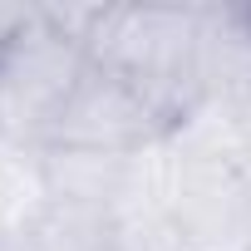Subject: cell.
<instances>
[{
	"instance_id": "3957f363",
	"label": "cell",
	"mask_w": 251,
	"mask_h": 251,
	"mask_svg": "<svg viewBox=\"0 0 251 251\" xmlns=\"http://www.w3.org/2000/svg\"><path fill=\"white\" fill-rule=\"evenodd\" d=\"M236 20H241V30H246V40H251V5H246V10L236 15Z\"/></svg>"
},
{
	"instance_id": "6da1fadb",
	"label": "cell",
	"mask_w": 251,
	"mask_h": 251,
	"mask_svg": "<svg viewBox=\"0 0 251 251\" xmlns=\"http://www.w3.org/2000/svg\"><path fill=\"white\" fill-rule=\"evenodd\" d=\"M89 59L84 35H69L50 15H20L0 40V133L15 143H54Z\"/></svg>"
},
{
	"instance_id": "7a4b0ae2",
	"label": "cell",
	"mask_w": 251,
	"mask_h": 251,
	"mask_svg": "<svg viewBox=\"0 0 251 251\" xmlns=\"http://www.w3.org/2000/svg\"><path fill=\"white\" fill-rule=\"evenodd\" d=\"M168 123L173 108L153 79L108 59H89L69 108L59 113L54 148H69L79 158H118L153 143Z\"/></svg>"
}]
</instances>
